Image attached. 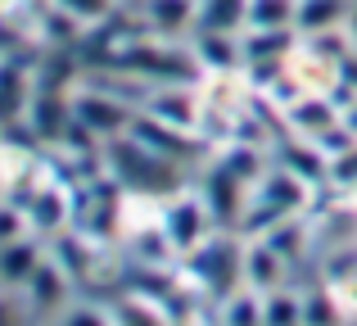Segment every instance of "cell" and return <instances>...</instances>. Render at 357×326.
<instances>
[{
  "label": "cell",
  "mask_w": 357,
  "mask_h": 326,
  "mask_svg": "<svg viewBox=\"0 0 357 326\" xmlns=\"http://www.w3.org/2000/svg\"><path fill=\"white\" fill-rule=\"evenodd\" d=\"M68 114L77 118V123H86L91 132H100V136H118L122 127L136 123L127 105H118L114 96H96V91H82V96H73Z\"/></svg>",
  "instance_id": "obj_1"
},
{
  "label": "cell",
  "mask_w": 357,
  "mask_h": 326,
  "mask_svg": "<svg viewBox=\"0 0 357 326\" xmlns=\"http://www.w3.org/2000/svg\"><path fill=\"white\" fill-rule=\"evenodd\" d=\"M204 204L199 200H176L172 209L163 213V236H167V245L172 249H195L199 245V236H204Z\"/></svg>",
  "instance_id": "obj_2"
},
{
  "label": "cell",
  "mask_w": 357,
  "mask_h": 326,
  "mask_svg": "<svg viewBox=\"0 0 357 326\" xmlns=\"http://www.w3.org/2000/svg\"><path fill=\"white\" fill-rule=\"evenodd\" d=\"M289 23H298V0H249V32H289Z\"/></svg>",
  "instance_id": "obj_3"
},
{
  "label": "cell",
  "mask_w": 357,
  "mask_h": 326,
  "mask_svg": "<svg viewBox=\"0 0 357 326\" xmlns=\"http://www.w3.org/2000/svg\"><path fill=\"white\" fill-rule=\"evenodd\" d=\"M244 18H249V0H199L195 5L199 32H236Z\"/></svg>",
  "instance_id": "obj_4"
},
{
  "label": "cell",
  "mask_w": 357,
  "mask_h": 326,
  "mask_svg": "<svg viewBox=\"0 0 357 326\" xmlns=\"http://www.w3.org/2000/svg\"><path fill=\"white\" fill-rule=\"evenodd\" d=\"M280 263H285V258H280L267 240H262V245H253L249 254H244V267H240V272L249 276V290H271V286H276V276H280Z\"/></svg>",
  "instance_id": "obj_5"
},
{
  "label": "cell",
  "mask_w": 357,
  "mask_h": 326,
  "mask_svg": "<svg viewBox=\"0 0 357 326\" xmlns=\"http://www.w3.org/2000/svg\"><path fill=\"white\" fill-rule=\"evenodd\" d=\"M149 114H154L158 123H167V127H185V132H190L195 127V100L181 96V91H163V96L149 105Z\"/></svg>",
  "instance_id": "obj_6"
},
{
  "label": "cell",
  "mask_w": 357,
  "mask_h": 326,
  "mask_svg": "<svg viewBox=\"0 0 357 326\" xmlns=\"http://www.w3.org/2000/svg\"><path fill=\"white\" fill-rule=\"evenodd\" d=\"M199 59L208 68H236L240 45L231 41V32H199Z\"/></svg>",
  "instance_id": "obj_7"
},
{
  "label": "cell",
  "mask_w": 357,
  "mask_h": 326,
  "mask_svg": "<svg viewBox=\"0 0 357 326\" xmlns=\"http://www.w3.org/2000/svg\"><path fill=\"white\" fill-rule=\"evenodd\" d=\"M36 263H41L36 245H27V240H9L5 245V281L9 286H27V276L36 272Z\"/></svg>",
  "instance_id": "obj_8"
},
{
  "label": "cell",
  "mask_w": 357,
  "mask_h": 326,
  "mask_svg": "<svg viewBox=\"0 0 357 326\" xmlns=\"http://www.w3.org/2000/svg\"><path fill=\"white\" fill-rule=\"evenodd\" d=\"M303 200H307V186L298 181V177H289V172H271L267 177V204H271V209L289 213V209H298Z\"/></svg>",
  "instance_id": "obj_9"
},
{
  "label": "cell",
  "mask_w": 357,
  "mask_h": 326,
  "mask_svg": "<svg viewBox=\"0 0 357 326\" xmlns=\"http://www.w3.org/2000/svg\"><path fill=\"white\" fill-rule=\"evenodd\" d=\"M27 295H32L36 309H45V304H54L63 295V272L54 263H36V272L27 276Z\"/></svg>",
  "instance_id": "obj_10"
},
{
  "label": "cell",
  "mask_w": 357,
  "mask_h": 326,
  "mask_svg": "<svg viewBox=\"0 0 357 326\" xmlns=\"http://www.w3.org/2000/svg\"><path fill=\"white\" fill-rule=\"evenodd\" d=\"M340 14H344V0H298V27H303V32L335 27Z\"/></svg>",
  "instance_id": "obj_11"
},
{
  "label": "cell",
  "mask_w": 357,
  "mask_h": 326,
  "mask_svg": "<svg viewBox=\"0 0 357 326\" xmlns=\"http://www.w3.org/2000/svg\"><path fill=\"white\" fill-rule=\"evenodd\" d=\"M262 322L267 326H303V299L276 290L271 299H262Z\"/></svg>",
  "instance_id": "obj_12"
},
{
  "label": "cell",
  "mask_w": 357,
  "mask_h": 326,
  "mask_svg": "<svg viewBox=\"0 0 357 326\" xmlns=\"http://www.w3.org/2000/svg\"><path fill=\"white\" fill-rule=\"evenodd\" d=\"M222 326H267L262 322V304L253 299V290L227 295V318H222Z\"/></svg>",
  "instance_id": "obj_13"
},
{
  "label": "cell",
  "mask_w": 357,
  "mask_h": 326,
  "mask_svg": "<svg viewBox=\"0 0 357 326\" xmlns=\"http://www.w3.org/2000/svg\"><path fill=\"white\" fill-rule=\"evenodd\" d=\"M289 118H294L303 132L317 136V132H326V127L335 123V109L326 105V100H317V105H294V109H289Z\"/></svg>",
  "instance_id": "obj_14"
},
{
  "label": "cell",
  "mask_w": 357,
  "mask_h": 326,
  "mask_svg": "<svg viewBox=\"0 0 357 326\" xmlns=\"http://www.w3.org/2000/svg\"><path fill=\"white\" fill-rule=\"evenodd\" d=\"M262 240H267V245L276 249L280 258H298V249H303V231L289 227V218H280V227H276V231H267Z\"/></svg>",
  "instance_id": "obj_15"
},
{
  "label": "cell",
  "mask_w": 357,
  "mask_h": 326,
  "mask_svg": "<svg viewBox=\"0 0 357 326\" xmlns=\"http://www.w3.org/2000/svg\"><path fill=\"white\" fill-rule=\"evenodd\" d=\"M303 326H340V309L326 295H312L303 299Z\"/></svg>",
  "instance_id": "obj_16"
},
{
  "label": "cell",
  "mask_w": 357,
  "mask_h": 326,
  "mask_svg": "<svg viewBox=\"0 0 357 326\" xmlns=\"http://www.w3.org/2000/svg\"><path fill=\"white\" fill-rule=\"evenodd\" d=\"M312 145H317V150H321V154H331V159H340V154L344 150H353V136L349 132H344V127H326V132H317L312 136Z\"/></svg>",
  "instance_id": "obj_17"
},
{
  "label": "cell",
  "mask_w": 357,
  "mask_h": 326,
  "mask_svg": "<svg viewBox=\"0 0 357 326\" xmlns=\"http://www.w3.org/2000/svg\"><path fill=\"white\" fill-rule=\"evenodd\" d=\"M59 195H41V200H32V227H41V231H50V227H59L63 222V213H59Z\"/></svg>",
  "instance_id": "obj_18"
},
{
  "label": "cell",
  "mask_w": 357,
  "mask_h": 326,
  "mask_svg": "<svg viewBox=\"0 0 357 326\" xmlns=\"http://www.w3.org/2000/svg\"><path fill=\"white\" fill-rule=\"evenodd\" d=\"M59 9L73 18V23H91V18H105L109 0H59Z\"/></svg>",
  "instance_id": "obj_19"
},
{
  "label": "cell",
  "mask_w": 357,
  "mask_h": 326,
  "mask_svg": "<svg viewBox=\"0 0 357 326\" xmlns=\"http://www.w3.org/2000/svg\"><path fill=\"white\" fill-rule=\"evenodd\" d=\"M118 326H163V318H158L154 309H145V304H122V309L114 313Z\"/></svg>",
  "instance_id": "obj_20"
},
{
  "label": "cell",
  "mask_w": 357,
  "mask_h": 326,
  "mask_svg": "<svg viewBox=\"0 0 357 326\" xmlns=\"http://www.w3.org/2000/svg\"><path fill=\"white\" fill-rule=\"evenodd\" d=\"M331 177H335V181H344V186L357 181V145H353V150H344L340 159H331Z\"/></svg>",
  "instance_id": "obj_21"
},
{
  "label": "cell",
  "mask_w": 357,
  "mask_h": 326,
  "mask_svg": "<svg viewBox=\"0 0 357 326\" xmlns=\"http://www.w3.org/2000/svg\"><path fill=\"white\" fill-rule=\"evenodd\" d=\"M59 326H118V322H109V313H100V309H73V313H63Z\"/></svg>",
  "instance_id": "obj_22"
},
{
  "label": "cell",
  "mask_w": 357,
  "mask_h": 326,
  "mask_svg": "<svg viewBox=\"0 0 357 326\" xmlns=\"http://www.w3.org/2000/svg\"><path fill=\"white\" fill-rule=\"evenodd\" d=\"M353 41H357V9H353Z\"/></svg>",
  "instance_id": "obj_23"
}]
</instances>
